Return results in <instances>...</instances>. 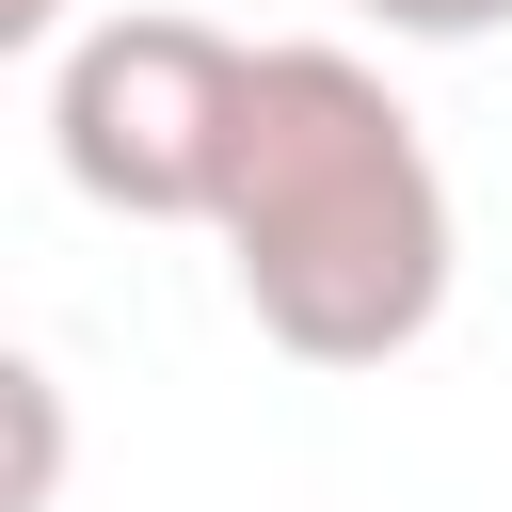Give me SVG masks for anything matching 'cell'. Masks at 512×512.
Wrapping results in <instances>:
<instances>
[{
	"mask_svg": "<svg viewBox=\"0 0 512 512\" xmlns=\"http://www.w3.org/2000/svg\"><path fill=\"white\" fill-rule=\"evenodd\" d=\"M208 240L240 272V320L272 352H304V368L416 352L448 320V272H464V208H448L416 112L336 32L256 48V96H240V160H224Z\"/></svg>",
	"mask_w": 512,
	"mask_h": 512,
	"instance_id": "cell-1",
	"label": "cell"
},
{
	"mask_svg": "<svg viewBox=\"0 0 512 512\" xmlns=\"http://www.w3.org/2000/svg\"><path fill=\"white\" fill-rule=\"evenodd\" d=\"M240 96H256V48L144 0V16H96L48 48V160L112 224H208L224 160H240Z\"/></svg>",
	"mask_w": 512,
	"mask_h": 512,
	"instance_id": "cell-2",
	"label": "cell"
},
{
	"mask_svg": "<svg viewBox=\"0 0 512 512\" xmlns=\"http://www.w3.org/2000/svg\"><path fill=\"white\" fill-rule=\"evenodd\" d=\"M0 400H16V512H48V496H64V368H48V352H16V368H0Z\"/></svg>",
	"mask_w": 512,
	"mask_h": 512,
	"instance_id": "cell-3",
	"label": "cell"
},
{
	"mask_svg": "<svg viewBox=\"0 0 512 512\" xmlns=\"http://www.w3.org/2000/svg\"><path fill=\"white\" fill-rule=\"evenodd\" d=\"M384 48H480V32H512V0H352Z\"/></svg>",
	"mask_w": 512,
	"mask_h": 512,
	"instance_id": "cell-4",
	"label": "cell"
},
{
	"mask_svg": "<svg viewBox=\"0 0 512 512\" xmlns=\"http://www.w3.org/2000/svg\"><path fill=\"white\" fill-rule=\"evenodd\" d=\"M80 32V0H0V48H64Z\"/></svg>",
	"mask_w": 512,
	"mask_h": 512,
	"instance_id": "cell-5",
	"label": "cell"
}]
</instances>
